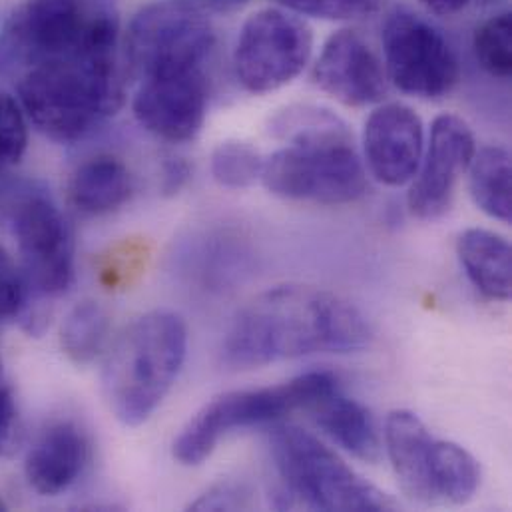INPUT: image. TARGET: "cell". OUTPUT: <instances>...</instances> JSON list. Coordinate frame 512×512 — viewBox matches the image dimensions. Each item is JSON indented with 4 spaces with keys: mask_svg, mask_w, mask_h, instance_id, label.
<instances>
[{
    "mask_svg": "<svg viewBox=\"0 0 512 512\" xmlns=\"http://www.w3.org/2000/svg\"><path fill=\"white\" fill-rule=\"evenodd\" d=\"M373 341L365 313L345 297L311 285H277L256 295L232 321L222 359L230 369L321 353H357Z\"/></svg>",
    "mask_w": 512,
    "mask_h": 512,
    "instance_id": "1",
    "label": "cell"
},
{
    "mask_svg": "<svg viewBox=\"0 0 512 512\" xmlns=\"http://www.w3.org/2000/svg\"><path fill=\"white\" fill-rule=\"evenodd\" d=\"M188 355V327L168 309L132 321L106 353L102 387L114 417L144 425L178 381Z\"/></svg>",
    "mask_w": 512,
    "mask_h": 512,
    "instance_id": "2",
    "label": "cell"
},
{
    "mask_svg": "<svg viewBox=\"0 0 512 512\" xmlns=\"http://www.w3.org/2000/svg\"><path fill=\"white\" fill-rule=\"evenodd\" d=\"M18 102L46 138L78 142L124 104L118 54L30 66L18 84Z\"/></svg>",
    "mask_w": 512,
    "mask_h": 512,
    "instance_id": "3",
    "label": "cell"
},
{
    "mask_svg": "<svg viewBox=\"0 0 512 512\" xmlns=\"http://www.w3.org/2000/svg\"><path fill=\"white\" fill-rule=\"evenodd\" d=\"M275 469L285 485L287 507L313 511H393L395 503L359 477L329 447L295 425H275L269 433Z\"/></svg>",
    "mask_w": 512,
    "mask_h": 512,
    "instance_id": "4",
    "label": "cell"
},
{
    "mask_svg": "<svg viewBox=\"0 0 512 512\" xmlns=\"http://www.w3.org/2000/svg\"><path fill=\"white\" fill-rule=\"evenodd\" d=\"M335 383L339 381L329 371H309L281 385L224 393L188 421L174 441V459L186 467H198L230 433L277 423L293 411H307Z\"/></svg>",
    "mask_w": 512,
    "mask_h": 512,
    "instance_id": "5",
    "label": "cell"
},
{
    "mask_svg": "<svg viewBox=\"0 0 512 512\" xmlns=\"http://www.w3.org/2000/svg\"><path fill=\"white\" fill-rule=\"evenodd\" d=\"M10 50L30 66L96 54H116L120 28L92 0H24L8 20Z\"/></svg>",
    "mask_w": 512,
    "mask_h": 512,
    "instance_id": "6",
    "label": "cell"
},
{
    "mask_svg": "<svg viewBox=\"0 0 512 512\" xmlns=\"http://www.w3.org/2000/svg\"><path fill=\"white\" fill-rule=\"evenodd\" d=\"M261 182L281 200L323 206L353 204L367 192L353 140L283 146L265 158Z\"/></svg>",
    "mask_w": 512,
    "mask_h": 512,
    "instance_id": "7",
    "label": "cell"
},
{
    "mask_svg": "<svg viewBox=\"0 0 512 512\" xmlns=\"http://www.w3.org/2000/svg\"><path fill=\"white\" fill-rule=\"evenodd\" d=\"M216 42L204 12L184 0H158L140 8L126 32L130 68L144 80L202 70Z\"/></svg>",
    "mask_w": 512,
    "mask_h": 512,
    "instance_id": "8",
    "label": "cell"
},
{
    "mask_svg": "<svg viewBox=\"0 0 512 512\" xmlns=\"http://www.w3.org/2000/svg\"><path fill=\"white\" fill-rule=\"evenodd\" d=\"M387 78L405 94L439 100L455 90L461 64L451 42L423 16L395 8L383 22Z\"/></svg>",
    "mask_w": 512,
    "mask_h": 512,
    "instance_id": "9",
    "label": "cell"
},
{
    "mask_svg": "<svg viewBox=\"0 0 512 512\" xmlns=\"http://www.w3.org/2000/svg\"><path fill=\"white\" fill-rule=\"evenodd\" d=\"M313 54V32L285 8H261L242 26L234 68L252 94H267L293 82Z\"/></svg>",
    "mask_w": 512,
    "mask_h": 512,
    "instance_id": "10",
    "label": "cell"
},
{
    "mask_svg": "<svg viewBox=\"0 0 512 512\" xmlns=\"http://www.w3.org/2000/svg\"><path fill=\"white\" fill-rule=\"evenodd\" d=\"M20 269L42 297L66 293L74 281V236L60 208L42 190H26L10 208Z\"/></svg>",
    "mask_w": 512,
    "mask_h": 512,
    "instance_id": "11",
    "label": "cell"
},
{
    "mask_svg": "<svg viewBox=\"0 0 512 512\" xmlns=\"http://www.w3.org/2000/svg\"><path fill=\"white\" fill-rule=\"evenodd\" d=\"M477 152L471 126L455 114H441L433 120L429 144L419 170L409 182L407 204L419 220H437L453 204L457 184L467 174Z\"/></svg>",
    "mask_w": 512,
    "mask_h": 512,
    "instance_id": "12",
    "label": "cell"
},
{
    "mask_svg": "<svg viewBox=\"0 0 512 512\" xmlns=\"http://www.w3.org/2000/svg\"><path fill=\"white\" fill-rule=\"evenodd\" d=\"M208 80L204 70L144 78L132 110L138 124L160 140L182 144L194 140L208 114Z\"/></svg>",
    "mask_w": 512,
    "mask_h": 512,
    "instance_id": "13",
    "label": "cell"
},
{
    "mask_svg": "<svg viewBox=\"0 0 512 512\" xmlns=\"http://www.w3.org/2000/svg\"><path fill=\"white\" fill-rule=\"evenodd\" d=\"M315 84L343 106L363 108L387 94V72L369 42L355 30L343 28L327 38L313 66Z\"/></svg>",
    "mask_w": 512,
    "mask_h": 512,
    "instance_id": "14",
    "label": "cell"
},
{
    "mask_svg": "<svg viewBox=\"0 0 512 512\" xmlns=\"http://www.w3.org/2000/svg\"><path fill=\"white\" fill-rule=\"evenodd\" d=\"M363 152L371 176L391 188L409 184L425 152L419 114L399 102L375 108L363 128Z\"/></svg>",
    "mask_w": 512,
    "mask_h": 512,
    "instance_id": "15",
    "label": "cell"
},
{
    "mask_svg": "<svg viewBox=\"0 0 512 512\" xmlns=\"http://www.w3.org/2000/svg\"><path fill=\"white\" fill-rule=\"evenodd\" d=\"M90 461L86 431L74 421L46 427L24 459V477L38 495L58 497L72 489Z\"/></svg>",
    "mask_w": 512,
    "mask_h": 512,
    "instance_id": "16",
    "label": "cell"
},
{
    "mask_svg": "<svg viewBox=\"0 0 512 512\" xmlns=\"http://www.w3.org/2000/svg\"><path fill=\"white\" fill-rule=\"evenodd\" d=\"M307 413H311L315 425L343 451L365 463L379 459L381 443L373 415L359 401L345 395L339 383L315 399Z\"/></svg>",
    "mask_w": 512,
    "mask_h": 512,
    "instance_id": "17",
    "label": "cell"
},
{
    "mask_svg": "<svg viewBox=\"0 0 512 512\" xmlns=\"http://www.w3.org/2000/svg\"><path fill=\"white\" fill-rule=\"evenodd\" d=\"M435 437L411 411H393L385 421V445L401 489L415 501L431 503L429 465Z\"/></svg>",
    "mask_w": 512,
    "mask_h": 512,
    "instance_id": "18",
    "label": "cell"
},
{
    "mask_svg": "<svg viewBox=\"0 0 512 512\" xmlns=\"http://www.w3.org/2000/svg\"><path fill=\"white\" fill-rule=\"evenodd\" d=\"M178 265L198 289L224 293L236 289L252 273L254 256L238 238L202 236L182 250Z\"/></svg>",
    "mask_w": 512,
    "mask_h": 512,
    "instance_id": "19",
    "label": "cell"
},
{
    "mask_svg": "<svg viewBox=\"0 0 512 512\" xmlns=\"http://www.w3.org/2000/svg\"><path fill=\"white\" fill-rule=\"evenodd\" d=\"M130 194V170L114 156H94L82 162L68 184L72 206L88 216L116 212L130 200Z\"/></svg>",
    "mask_w": 512,
    "mask_h": 512,
    "instance_id": "20",
    "label": "cell"
},
{
    "mask_svg": "<svg viewBox=\"0 0 512 512\" xmlns=\"http://www.w3.org/2000/svg\"><path fill=\"white\" fill-rule=\"evenodd\" d=\"M457 254L467 277L485 297L511 299V244L503 236L481 228L465 230L457 240Z\"/></svg>",
    "mask_w": 512,
    "mask_h": 512,
    "instance_id": "21",
    "label": "cell"
},
{
    "mask_svg": "<svg viewBox=\"0 0 512 512\" xmlns=\"http://www.w3.org/2000/svg\"><path fill=\"white\" fill-rule=\"evenodd\" d=\"M429 487L433 505H467L481 487L479 461L453 441H433Z\"/></svg>",
    "mask_w": 512,
    "mask_h": 512,
    "instance_id": "22",
    "label": "cell"
},
{
    "mask_svg": "<svg viewBox=\"0 0 512 512\" xmlns=\"http://www.w3.org/2000/svg\"><path fill=\"white\" fill-rule=\"evenodd\" d=\"M473 202L489 218L509 224L512 216L511 154L503 146L477 148L467 170Z\"/></svg>",
    "mask_w": 512,
    "mask_h": 512,
    "instance_id": "23",
    "label": "cell"
},
{
    "mask_svg": "<svg viewBox=\"0 0 512 512\" xmlns=\"http://www.w3.org/2000/svg\"><path fill=\"white\" fill-rule=\"evenodd\" d=\"M269 134L285 146L353 140L345 120L329 108L317 104L285 106L269 120Z\"/></svg>",
    "mask_w": 512,
    "mask_h": 512,
    "instance_id": "24",
    "label": "cell"
},
{
    "mask_svg": "<svg viewBox=\"0 0 512 512\" xmlns=\"http://www.w3.org/2000/svg\"><path fill=\"white\" fill-rule=\"evenodd\" d=\"M110 339V315L98 301H82L70 309L62 323L60 343L76 365H90L102 357Z\"/></svg>",
    "mask_w": 512,
    "mask_h": 512,
    "instance_id": "25",
    "label": "cell"
},
{
    "mask_svg": "<svg viewBox=\"0 0 512 512\" xmlns=\"http://www.w3.org/2000/svg\"><path fill=\"white\" fill-rule=\"evenodd\" d=\"M265 158L244 140L220 142L212 154V176L228 190H248L261 180Z\"/></svg>",
    "mask_w": 512,
    "mask_h": 512,
    "instance_id": "26",
    "label": "cell"
},
{
    "mask_svg": "<svg viewBox=\"0 0 512 512\" xmlns=\"http://www.w3.org/2000/svg\"><path fill=\"white\" fill-rule=\"evenodd\" d=\"M475 56L485 72L509 78L512 72V18L509 12L483 22L473 38Z\"/></svg>",
    "mask_w": 512,
    "mask_h": 512,
    "instance_id": "27",
    "label": "cell"
},
{
    "mask_svg": "<svg viewBox=\"0 0 512 512\" xmlns=\"http://www.w3.org/2000/svg\"><path fill=\"white\" fill-rule=\"evenodd\" d=\"M28 146V122L18 98L0 92V172L20 164Z\"/></svg>",
    "mask_w": 512,
    "mask_h": 512,
    "instance_id": "28",
    "label": "cell"
},
{
    "mask_svg": "<svg viewBox=\"0 0 512 512\" xmlns=\"http://www.w3.org/2000/svg\"><path fill=\"white\" fill-rule=\"evenodd\" d=\"M285 10L297 16L323 20L359 18L377 8V0H277Z\"/></svg>",
    "mask_w": 512,
    "mask_h": 512,
    "instance_id": "29",
    "label": "cell"
},
{
    "mask_svg": "<svg viewBox=\"0 0 512 512\" xmlns=\"http://www.w3.org/2000/svg\"><path fill=\"white\" fill-rule=\"evenodd\" d=\"M28 301V283L20 265L0 244V319H12L22 313Z\"/></svg>",
    "mask_w": 512,
    "mask_h": 512,
    "instance_id": "30",
    "label": "cell"
},
{
    "mask_svg": "<svg viewBox=\"0 0 512 512\" xmlns=\"http://www.w3.org/2000/svg\"><path fill=\"white\" fill-rule=\"evenodd\" d=\"M252 505V491L246 483L222 481L210 487L198 501L190 505L194 511H238Z\"/></svg>",
    "mask_w": 512,
    "mask_h": 512,
    "instance_id": "31",
    "label": "cell"
},
{
    "mask_svg": "<svg viewBox=\"0 0 512 512\" xmlns=\"http://www.w3.org/2000/svg\"><path fill=\"white\" fill-rule=\"evenodd\" d=\"M16 421H18V411H16L14 395L6 383L4 375H2V367H0V455L14 441Z\"/></svg>",
    "mask_w": 512,
    "mask_h": 512,
    "instance_id": "32",
    "label": "cell"
},
{
    "mask_svg": "<svg viewBox=\"0 0 512 512\" xmlns=\"http://www.w3.org/2000/svg\"><path fill=\"white\" fill-rule=\"evenodd\" d=\"M190 178V168L186 162H182L180 158H172L166 166H164V192L166 194H176L178 190L184 188V184Z\"/></svg>",
    "mask_w": 512,
    "mask_h": 512,
    "instance_id": "33",
    "label": "cell"
},
{
    "mask_svg": "<svg viewBox=\"0 0 512 512\" xmlns=\"http://www.w3.org/2000/svg\"><path fill=\"white\" fill-rule=\"evenodd\" d=\"M198 8L200 12H214V14H230L244 8L250 0H184Z\"/></svg>",
    "mask_w": 512,
    "mask_h": 512,
    "instance_id": "34",
    "label": "cell"
},
{
    "mask_svg": "<svg viewBox=\"0 0 512 512\" xmlns=\"http://www.w3.org/2000/svg\"><path fill=\"white\" fill-rule=\"evenodd\" d=\"M429 12L439 16H453L467 8L471 0H419Z\"/></svg>",
    "mask_w": 512,
    "mask_h": 512,
    "instance_id": "35",
    "label": "cell"
},
{
    "mask_svg": "<svg viewBox=\"0 0 512 512\" xmlns=\"http://www.w3.org/2000/svg\"><path fill=\"white\" fill-rule=\"evenodd\" d=\"M481 2H485V4H489V2H495V0H481Z\"/></svg>",
    "mask_w": 512,
    "mask_h": 512,
    "instance_id": "36",
    "label": "cell"
},
{
    "mask_svg": "<svg viewBox=\"0 0 512 512\" xmlns=\"http://www.w3.org/2000/svg\"><path fill=\"white\" fill-rule=\"evenodd\" d=\"M0 511H4V503L2 501H0Z\"/></svg>",
    "mask_w": 512,
    "mask_h": 512,
    "instance_id": "37",
    "label": "cell"
},
{
    "mask_svg": "<svg viewBox=\"0 0 512 512\" xmlns=\"http://www.w3.org/2000/svg\"><path fill=\"white\" fill-rule=\"evenodd\" d=\"M0 367H2V365H0Z\"/></svg>",
    "mask_w": 512,
    "mask_h": 512,
    "instance_id": "38",
    "label": "cell"
}]
</instances>
